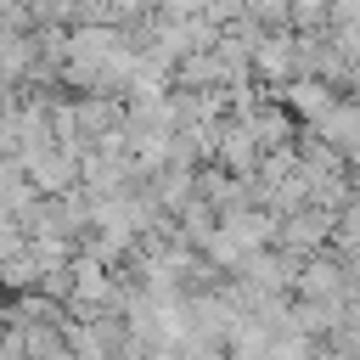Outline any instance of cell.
Wrapping results in <instances>:
<instances>
[{
	"instance_id": "obj_1",
	"label": "cell",
	"mask_w": 360,
	"mask_h": 360,
	"mask_svg": "<svg viewBox=\"0 0 360 360\" xmlns=\"http://www.w3.org/2000/svg\"><path fill=\"white\" fill-rule=\"evenodd\" d=\"M332 225H338V214H332V208H321V202H304V208L281 214V231H276V242H281L287 253L309 259V253L332 248Z\"/></svg>"
},
{
	"instance_id": "obj_2",
	"label": "cell",
	"mask_w": 360,
	"mask_h": 360,
	"mask_svg": "<svg viewBox=\"0 0 360 360\" xmlns=\"http://www.w3.org/2000/svg\"><path fill=\"white\" fill-rule=\"evenodd\" d=\"M292 292H304V298H354V292H349L343 253H338V248H321V253H309V259L298 264V281H292Z\"/></svg>"
},
{
	"instance_id": "obj_3",
	"label": "cell",
	"mask_w": 360,
	"mask_h": 360,
	"mask_svg": "<svg viewBox=\"0 0 360 360\" xmlns=\"http://www.w3.org/2000/svg\"><path fill=\"white\" fill-rule=\"evenodd\" d=\"M253 73L264 84H287L298 73V45H292V28H264L253 39Z\"/></svg>"
},
{
	"instance_id": "obj_4",
	"label": "cell",
	"mask_w": 360,
	"mask_h": 360,
	"mask_svg": "<svg viewBox=\"0 0 360 360\" xmlns=\"http://www.w3.org/2000/svg\"><path fill=\"white\" fill-rule=\"evenodd\" d=\"M338 90H343V84H332V79H321V73H292V79L281 84V101H287L304 124H315V118L338 101Z\"/></svg>"
},
{
	"instance_id": "obj_5",
	"label": "cell",
	"mask_w": 360,
	"mask_h": 360,
	"mask_svg": "<svg viewBox=\"0 0 360 360\" xmlns=\"http://www.w3.org/2000/svg\"><path fill=\"white\" fill-rule=\"evenodd\" d=\"M79 163H84V158L56 141L51 152H39V158L28 163V174H34V186H39L45 197H56V191H73V186H79Z\"/></svg>"
},
{
	"instance_id": "obj_6",
	"label": "cell",
	"mask_w": 360,
	"mask_h": 360,
	"mask_svg": "<svg viewBox=\"0 0 360 360\" xmlns=\"http://www.w3.org/2000/svg\"><path fill=\"white\" fill-rule=\"evenodd\" d=\"M34 62H39V28H11V22H0V73L17 79V84H28Z\"/></svg>"
},
{
	"instance_id": "obj_7",
	"label": "cell",
	"mask_w": 360,
	"mask_h": 360,
	"mask_svg": "<svg viewBox=\"0 0 360 360\" xmlns=\"http://www.w3.org/2000/svg\"><path fill=\"white\" fill-rule=\"evenodd\" d=\"M315 135H326L332 146L354 152V146H360V96H338V101L315 118Z\"/></svg>"
},
{
	"instance_id": "obj_8",
	"label": "cell",
	"mask_w": 360,
	"mask_h": 360,
	"mask_svg": "<svg viewBox=\"0 0 360 360\" xmlns=\"http://www.w3.org/2000/svg\"><path fill=\"white\" fill-rule=\"evenodd\" d=\"M39 276H45V264H39L34 242L0 259V292H6V298H17V292H34V287H39Z\"/></svg>"
},
{
	"instance_id": "obj_9",
	"label": "cell",
	"mask_w": 360,
	"mask_h": 360,
	"mask_svg": "<svg viewBox=\"0 0 360 360\" xmlns=\"http://www.w3.org/2000/svg\"><path fill=\"white\" fill-rule=\"evenodd\" d=\"M174 84H180V90L225 84V62H219V51H186V56L174 62Z\"/></svg>"
},
{
	"instance_id": "obj_10",
	"label": "cell",
	"mask_w": 360,
	"mask_h": 360,
	"mask_svg": "<svg viewBox=\"0 0 360 360\" xmlns=\"http://www.w3.org/2000/svg\"><path fill=\"white\" fill-rule=\"evenodd\" d=\"M174 219H180V236H186L191 248H208V242H214V231H219V208H214L208 197H191Z\"/></svg>"
},
{
	"instance_id": "obj_11",
	"label": "cell",
	"mask_w": 360,
	"mask_h": 360,
	"mask_svg": "<svg viewBox=\"0 0 360 360\" xmlns=\"http://www.w3.org/2000/svg\"><path fill=\"white\" fill-rule=\"evenodd\" d=\"M287 28H292V34L332 28V0H292V11H287Z\"/></svg>"
},
{
	"instance_id": "obj_12",
	"label": "cell",
	"mask_w": 360,
	"mask_h": 360,
	"mask_svg": "<svg viewBox=\"0 0 360 360\" xmlns=\"http://www.w3.org/2000/svg\"><path fill=\"white\" fill-rule=\"evenodd\" d=\"M326 349H332V354H360V298L343 304V321H338V332L326 338Z\"/></svg>"
},
{
	"instance_id": "obj_13",
	"label": "cell",
	"mask_w": 360,
	"mask_h": 360,
	"mask_svg": "<svg viewBox=\"0 0 360 360\" xmlns=\"http://www.w3.org/2000/svg\"><path fill=\"white\" fill-rule=\"evenodd\" d=\"M287 11L292 0H248V17H259L264 28H287Z\"/></svg>"
},
{
	"instance_id": "obj_14",
	"label": "cell",
	"mask_w": 360,
	"mask_h": 360,
	"mask_svg": "<svg viewBox=\"0 0 360 360\" xmlns=\"http://www.w3.org/2000/svg\"><path fill=\"white\" fill-rule=\"evenodd\" d=\"M158 11H163V17H174V22H180V17H197V11H208V0H163V6H158Z\"/></svg>"
},
{
	"instance_id": "obj_15",
	"label": "cell",
	"mask_w": 360,
	"mask_h": 360,
	"mask_svg": "<svg viewBox=\"0 0 360 360\" xmlns=\"http://www.w3.org/2000/svg\"><path fill=\"white\" fill-rule=\"evenodd\" d=\"M343 270H349V292L360 298V248H354V253H343Z\"/></svg>"
},
{
	"instance_id": "obj_16",
	"label": "cell",
	"mask_w": 360,
	"mask_h": 360,
	"mask_svg": "<svg viewBox=\"0 0 360 360\" xmlns=\"http://www.w3.org/2000/svg\"><path fill=\"white\" fill-rule=\"evenodd\" d=\"M354 186H360V180H354Z\"/></svg>"
}]
</instances>
